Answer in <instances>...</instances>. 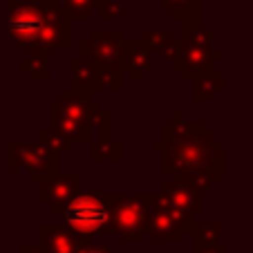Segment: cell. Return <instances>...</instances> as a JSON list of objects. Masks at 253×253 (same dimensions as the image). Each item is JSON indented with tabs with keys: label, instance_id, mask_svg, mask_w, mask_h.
Masks as SVG:
<instances>
[{
	"label": "cell",
	"instance_id": "6da1fadb",
	"mask_svg": "<svg viewBox=\"0 0 253 253\" xmlns=\"http://www.w3.org/2000/svg\"><path fill=\"white\" fill-rule=\"evenodd\" d=\"M162 153V170L177 182H186L209 193L224 179V148L202 121H186L172 112L162 128V141L153 143Z\"/></svg>",
	"mask_w": 253,
	"mask_h": 253
},
{
	"label": "cell",
	"instance_id": "7a4b0ae2",
	"mask_svg": "<svg viewBox=\"0 0 253 253\" xmlns=\"http://www.w3.org/2000/svg\"><path fill=\"white\" fill-rule=\"evenodd\" d=\"M101 103L90 94L63 90L56 101L49 103V130L74 141H90L94 137Z\"/></svg>",
	"mask_w": 253,
	"mask_h": 253
},
{
	"label": "cell",
	"instance_id": "3957f363",
	"mask_svg": "<svg viewBox=\"0 0 253 253\" xmlns=\"http://www.w3.org/2000/svg\"><path fill=\"white\" fill-rule=\"evenodd\" d=\"M52 215H61V222H65L85 244L92 242L94 233H108L110 224V193H81L67 204H52Z\"/></svg>",
	"mask_w": 253,
	"mask_h": 253
},
{
	"label": "cell",
	"instance_id": "277c9868",
	"mask_svg": "<svg viewBox=\"0 0 253 253\" xmlns=\"http://www.w3.org/2000/svg\"><path fill=\"white\" fill-rule=\"evenodd\" d=\"M217 61H222V49L213 47V34L204 25L182 27L179 49L170 61V65L175 72H179L184 81L191 83L197 74L213 70Z\"/></svg>",
	"mask_w": 253,
	"mask_h": 253
},
{
	"label": "cell",
	"instance_id": "5b68a950",
	"mask_svg": "<svg viewBox=\"0 0 253 253\" xmlns=\"http://www.w3.org/2000/svg\"><path fill=\"white\" fill-rule=\"evenodd\" d=\"M110 193V224L108 233H115L126 244H141L148 235V220H150V193L141 195H121Z\"/></svg>",
	"mask_w": 253,
	"mask_h": 253
},
{
	"label": "cell",
	"instance_id": "8992f818",
	"mask_svg": "<svg viewBox=\"0 0 253 253\" xmlns=\"http://www.w3.org/2000/svg\"><path fill=\"white\" fill-rule=\"evenodd\" d=\"M61 7V0H9L7 29L23 54L36 47L41 29L47 18Z\"/></svg>",
	"mask_w": 253,
	"mask_h": 253
},
{
	"label": "cell",
	"instance_id": "52a82bcc",
	"mask_svg": "<svg viewBox=\"0 0 253 253\" xmlns=\"http://www.w3.org/2000/svg\"><path fill=\"white\" fill-rule=\"evenodd\" d=\"M61 155L47 150L41 141H11L9 143V170H25L29 182L43 184L52 175L61 172Z\"/></svg>",
	"mask_w": 253,
	"mask_h": 253
},
{
	"label": "cell",
	"instance_id": "ba28073f",
	"mask_svg": "<svg viewBox=\"0 0 253 253\" xmlns=\"http://www.w3.org/2000/svg\"><path fill=\"white\" fill-rule=\"evenodd\" d=\"M195 217L170 209L162 193H150V220L148 238L153 244H179L191 231Z\"/></svg>",
	"mask_w": 253,
	"mask_h": 253
},
{
	"label": "cell",
	"instance_id": "9c48e42d",
	"mask_svg": "<svg viewBox=\"0 0 253 253\" xmlns=\"http://www.w3.org/2000/svg\"><path fill=\"white\" fill-rule=\"evenodd\" d=\"M124 43L121 29H92L90 36L79 43V56L96 63L101 70L124 72Z\"/></svg>",
	"mask_w": 253,
	"mask_h": 253
},
{
	"label": "cell",
	"instance_id": "30bf717a",
	"mask_svg": "<svg viewBox=\"0 0 253 253\" xmlns=\"http://www.w3.org/2000/svg\"><path fill=\"white\" fill-rule=\"evenodd\" d=\"M81 195V172L79 170H61L39 184V202L45 206L67 204Z\"/></svg>",
	"mask_w": 253,
	"mask_h": 253
},
{
	"label": "cell",
	"instance_id": "8fae6325",
	"mask_svg": "<svg viewBox=\"0 0 253 253\" xmlns=\"http://www.w3.org/2000/svg\"><path fill=\"white\" fill-rule=\"evenodd\" d=\"M162 197L170 209L179 211V213L193 215V217L204 211V191L193 186V184L168 179L162 186Z\"/></svg>",
	"mask_w": 253,
	"mask_h": 253
},
{
	"label": "cell",
	"instance_id": "7c38bea8",
	"mask_svg": "<svg viewBox=\"0 0 253 253\" xmlns=\"http://www.w3.org/2000/svg\"><path fill=\"white\" fill-rule=\"evenodd\" d=\"M39 244L47 253H81L85 247V242L65 222H41Z\"/></svg>",
	"mask_w": 253,
	"mask_h": 253
},
{
	"label": "cell",
	"instance_id": "4fadbf2b",
	"mask_svg": "<svg viewBox=\"0 0 253 253\" xmlns=\"http://www.w3.org/2000/svg\"><path fill=\"white\" fill-rule=\"evenodd\" d=\"M70 90L74 92H81V94H90L92 92H99L103 90L101 87V67L96 63L87 61V58H72L70 61Z\"/></svg>",
	"mask_w": 253,
	"mask_h": 253
},
{
	"label": "cell",
	"instance_id": "5bb4252c",
	"mask_svg": "<svg viewBox=\"0 0 253 253\" xmlns=\"http://www.w3.org/2000/svg\"><path fill=\"white\" fill-rule=\"evenodd\" d=\"M153 67V52L141 43V39H126L124 43V70L132 81H141L143 74Z\"/></svg>",
	"mask_w": 253,
	"mask_h": 253
},
{
	"label": "cell",
	"instance_id": "9a60e30c",
	"mask_svg": "<svg viewBox=\"0 0 253 253\" xmlns=\"http://www.w3.org/2000/svg\"><path fill=\"white\" fill-rule=\"evenodd\" d=\"M224 90V72L222 70H209L197 74L191 81V99L200 103H211L217 92Z\"/></svg>",
	"mask_w": 253,
	"mask_h": 253
},
{
	"label": "cell",
	"instance_id": "2e32d148",
	"mask_svg": "<svg viewBox=\"0 0 253 253\" xmlns=\"http://www.w3.org/2000/svg\"><path fill=\"white\" fill-rule=\"evenodd\" d=\"M141 43L150 49L153 54H162L168 63L175 58L177 49H179V39L170 29H143L141 32Z\"/></svg>",
	"mask_w": 253,
	"mask_h": 253
},
{
	"label": "cell",
	"instance_id": "e0dca14e",
	"mask_svg": "<svg viewBox=\"0 0 253 253\" xmlns=\"http://www.w3.org/2000/svg\"><path fill=\"white\" fill-rule=\"evenodd\" d=\"M162 7L182 23V27L188 25H202V5L204 0H159Z\"/></svg>",
	"mask_w": 253,
	"mask_h": 253
},
{
	"label": "cell",
	"instance_id": "ac0fdd59",
	"mask_svg": "<svg viewBox=\"0 0 253 253\" xmlns=\"http://www.w3.org/2000/svg\"><path fill=\"white\" fill-rule=\"evenodd\" d=\"M124 159V146L119 141H92L90 143V162L99 164V162H115L119 164Z\"/></svg>",
	"mask_w": 253,
	"mask_h": 253
},
{
	"label": "cell",
	"instance_id": "d6986e66",
	"mask_svg": "<svg viewBox=\"0 0 253 253\" xmlns=\"http://www.w3.org/2000/svg\"><path fill=\"white\" fill-rule=\"evenodd\" d=\"M188 235H191V242L222 244V238H224V224H220V222H193Z\"/></svg>",
	"mask_w": 253,
	"mask_h": 253
},
{
	"label": "cell",
	"instance_id": "ffe728a7",
	"mask_svg": "<svg viewBox=\"0 0 253 253\" xmlns=\"http://www.w3.org/2000/svg\"><path fill=\"white\" fill-rule=\"evenodd\" d=\"M99 0H61V9L70 20H87L96 11Z\"/></svg>",
	"mask_w": 253,
	"mask_h": 253
},
{
	"label": "cell",
	"instance_id": "44dd1931",
	"mask_svg": "<svg viewBox=\"0 0 253 253\" xmlns=\"http://www.w3.org/2000/svg\"><path fill=\"white\" fill-rule=\"evenodd\" d=\"M18 65L23 72H27V77L32 81H49L47 61H41V58H34V56H23Z\"/></svg>",
	"mask_w": 253,
	"mask_h": 253
},
{
	"label": "cell",
	"instance_id": "7402d4cb",
	"mask_svg": "<svg viewBox=\"0 0 253 253\" xmlns=\"http://www.w3.org/2000/svg\"><path fill=\"white\" fill-rule=\"evenodd\" d=\"M39 141L43 143L47 150H52V153H56V155L70 153V150H72V141H70V139H65L63 134L52 132V130H43V132L39 134Z\"/></svg>",
	"mask_w": 253,
	"mask_h": 253
},
{
	"label": "cell",
	"instance_id": "603a6c76",
	"mask_svg": "<svg viewBox=\"0 0 253 253\" xmlns=\"http://www.w3.org/2000/svg\"><path fill=\"white\" fill-rule=\"evenodd\" d=\"M96 14L103 20H119L124 16V2L121 0H99L96 2Z\"/></svg>",
	"mask_w": 253,
	"mask_h": 253
},
{
	"label": "cell",
	"instance_id": "cb8c5ba5",
	"mask_svg": "<svg viewBox=\"0 0 253 253\" xmlns=\"http://www.w3.org/2000/svg\"><path fill=\"white\" fill-rule=\"evenodd\" d=\"M101 87L110 92H119L124 87V72L121 70H101Z\"/></svg>",
	"mask_w": 253,
	"mask_h": 253
},
{
	"label": "cell",
	"instance_id": "d4e9b609",
	"mask_svg": "<svg viewBox=\"0 0 253 253\" xmlns=\"http://www.w3.org/2000/svg\"><path fill=\"white\" fill-rule=\"evenodd\" d=\"M96 130H99V139L96 141H112V112L101 110L99 119H96Z\"/></svg>",
	"mask_w": 253,
	"mask_h": 253
},
{
	"label": "cell",
	"instance_id": "484cf974",
	"mask_svg": "<svg viewBox=\"0 0 253 253\" xmlns=\"http://www.w3.org/2000/svg\"><path fill=\"white\" fill-rule=\"evenodd\" d=\"M191 253H224V244H211V242H193Z\"/></svg>",
	"mask_w": 253,
	"mask_h": 253
},
{
	"label": "cell",
	"instance_id": "4316f807",
	"mask_svg": "<svg viewBox=\"0 0 253 253\" xmlns=\"http://www.w3.org/2000/svg\"><path fill=\"white\" fill-rule=\"evenodd\" d=\"M81 253H115V251H112L110 244L105 242H90L81 249Z\"/></svg>",
	"mask_w": 253,
	"mask_h": 253
},
{
	"label": "cell",
	"instance_id": "83f0119b",
	"mask_svg": "<svg viewBox=\"0 0 253 253\" xmlns=\"http://www.w3.org/2000/svg\"><path fill=\"white\" fill-rule=\"evenodd\" d=\"M18 251L20 253H47L39 242H20Z\"/></svg>",
	"mask_w": 253,
	"mask_h": 253
}]
</instances>
